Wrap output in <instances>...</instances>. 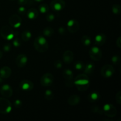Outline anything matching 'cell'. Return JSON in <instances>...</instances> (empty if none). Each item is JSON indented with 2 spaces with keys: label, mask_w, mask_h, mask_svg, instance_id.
I'll use <instances>...</instances> for the list:
<instances>
[{
  "label": "cell",
  "mask_w": 121,
  "mask_h": 121,
  "mask_svg": "<svg viewBox=\"0 0 121 121\" xmlns=\"http://www.w3.org/2000/svg\"><path fill=\"white\" fill-rule=\"evenodd\" d=\"M76 87L80 92L86 91L90 85L89 79L86 74H81L78 76L74 80Z\"/></svg>",
  "instance_id": "6da1fadb"
},
{
  "label": "cell",
  "mask_w": 121,
  "mask_h": 121,
  "mask_svg": "<svg viewBox=\"0 0 121 121\" xmlns=\"http://www.w3.org/2000/svg\"><path fill=\"white\" fill-rule=\"evenodd\" d=\"M34 47L39 53H44L48 50V44L44 37L39 35L34 40Z\"/></svg>",
  "instance_id": "7a4b0ae2"
},
{
  "label": "cell",
  "mask_w": 121,
  "mask_h": 121,
  "mask_svg": "<svg viewBox=\"0 0 121 121\" xmlns=\"http://www.w3.org/2000/svg\"><path fill=\"white\" fill-rule=\"evenodd\" d=\"M1 37L6 40H11L16 36L17 33L13 30V28L8 26H4L1 28L0 31Z\"/></svg>",
  "instance_id": "3957f363"
},
{
  "label": "cell",
  "mask_w": 121,
  "mask_h": 121,
  "mask_svg": "<svg viewBox=\"0 0 121 121\" xmlns=\"http://www.w3.org/2000/svg\"><path fill=\"white\" fill-rule=\"evenodd\" d=\"M12 110L11 103L5 98H0V113L8 114Z\"/></svg>",
  "instance_id": "277c9868"
},
{
  "label": "cell",
  "mask_w": 121,
  "mask_h": 121,
  "mask_svg": "<svg viewBox=\"0 0 121 121\" xmlns=\"http://www.w3.org/2000/svg\"><path fill=\"white\" fill-rule=\"evenodd\" d=\"M103 113L110 118H113L117 113V109L112 104H107L104 106L102 108Z\"/></svg>",
  "instance_id": "5b68a950"
},
{
  "label": "cell",
  "mask_w": 121,
  "mask_h": 121,
  "mask_svg": "<svg viewBox=\"0 0 121 121\" xmlns=\"http://www.w3.org/2000/svg\"><path fill=\"white\" fill-rule=\"evenodd\" d=\"M89 56L94 61H99L102 57V52L101 50L97 46H93L90 49Z\"/></svg>",
  "instance_id": "8992f818"
},
{
  "label": "cell",
  "mask_w": 121,
  "mask_h": 121,
  "mask_svg": "<svg viewBox=\"0 0 121 121\" xmlns=\"http://www.w3.org/2000/svg\"><path fill=\"white\" fill-rule=\"evenodd\" d=\"M115 69L113 66L111 65H105L102 67L100 70L101 75L105 78H109L113 75Z\"/></svg>",
  "instance_id": "52a82bcc"
},
{
  "label": "cell",
  "mask_w": 121,
  "mask_h": 121,
  "mask_svg": "<svg viewBox=\"0 0 121 121\" xmlns=\"http://www.w3.org/2000/svg\"><path fill=\"white\" fill-rule=\"evenodd\" d=\"M54 81V77L52 74L49 73H45L41 78L40 84L44 87H48L53 84Z\"/></svg>",
  "instance_id": "ba28073f"
},
{
  "label": "cell",
  "mask_w": 121,
  "mask_h": 121,
  "mask_svg": "<svg viewBox=\"0 0 121 121\" xmlns=\"http://www.w3.org/2000/svg\"><path fill=\"white\" fill-rule=\"evenodd\" d=\"M67 30L71 33H76L79 30L80 24L79 22L74 19L70 20L67 24Z\"/></svg>",
  "instance_id": "9c48e42d"
},
{
  "label": "cell",
  "mask_w": 121,
  "mask_h": 121,
  "mask_svg": "<svg viewBox=\"0 0 121 121\" xmlns=\"http://www.w3.org/2000/svg\"><path fill=\"white\" fill-rule=\"evenodd\" d=\"M65 7L63 0H53L50 2V8L54 11H60Z\"/></svg>",
  "instance_id": "30bf717a"
},
{
  "label": "cell",
  "mask_w": 121,
  "mask_h": 121,
  "mask_svg": "<svg viewBox=\"0 0 121 121\" xmlns=\"http://www.w3.org/2000/svg\"><path fill=\"white\" fill-rule=\"evenodd\" d=\"M9 23L14 28H19L22 24V20L17 14H14L9 18Z\"/></svg>",
  "instance_id": "8fae6325"
},
{
  "label": "cell",
  "mask_w": 121,
  "mask_h": 121,
  "mask_svg": "<svg viewBox=\"0 0 121 121\" xmlns=\"http://www.w3.org/2000/svg\"><path fill=\"white\" fill-rule=\"evenodd\" d=\"M0 93L1 95L4 98H10L13 94V91L9 85H4L0 89Z\"/></svg>",
  "instance_id": "7c38bea8"
},
{
  "label": "cell",
  "mask_w": 121,
  "mask_h": 121,
  "mask_svg": "<svg viewBox=\"0 0 121 121\" xmlns=\"http://www.w3.org/2000/svg\"><path fill=\"white\" fill-rule=\"evenodd\" d=\"M28 62V57L24 54H20L15 59V64L18 67H23Z\"/></svg>",
  "instance_id": "4fadbf2b"
},
{
  "label": "cell",
  "mask_w": 121,
  "mask_h": 121,
  "mask_svg": "<svg viewBox=\"0 0 121 121\" xmlns=\"http://www.w3.org/2000/svg\"><path fill=\"white\" fill-rule=\"evenodd\" d=\"M20 87L24 91H30L34 87V84L28 80H22L20 83Z\"/></svg>",
  "instance_id": "5bb4252c"
},
{
  "label": "cell",
  "mask_w": 121,
  "mask_h": 121,
  "mask_svg": "<svg viewBox=\"0 0 121 121\" xmlns=\"http://www.w3.org/2000/svg\"><path fill=\"white\" fill-rule=\"evenodd\" d=\"M74 54L70 50H66L63 55V60L66 64H70L73 61Z\"/></svg>",
  "instance_id": "9a60e30c"
},
{
  "label": "cell",
  "mask_w": 121,
  "mask_h": 121,
  "mask_svg": "<svg viewBox=\"0 0 121 121\" xmlns=\"http://www.w3.org/2000/svg\"><path fill=\"white\" fill-rule=\"evenodd\" d=\"M106 41V36L104 33H100L96 35L95 38V44L96 46H101L105 43Z\"/></svg>",
  "instance_id": "2e32d148"
},
{
  "label": "cell",
  "mask_w": 121,
  "mask_h": 121,
  "mask_svg": "<svg viewBox=\"0 0 121 121\" xmlns=\"http://www.w3.org/2000/svg\"><path fill=\"white\" fill-rule=\"evenodd\" d=\"M12 70L8 66H4L0 69V77L2 79H7L11 75Z\"/></svg>",
  "instance_id": "e0dca14e"
},
{
  "label": "cell",
  "mask_w": 121,
  "mask_h": 121,
  "mask_svg": "<svg viewBox=\"0 0 121 121\" xmlns=\"http://www.w3.org/2000/svg\"><path fill=\"white\" fill-rule=\"evenodd\" d=\"M80 102V98L76 95H73L69 98L67 102L71 106H76L78 105Z\"/></svg>",
  "instance_id": "ac0fdd59"
},
{
  "label": "cell",
  "mask_w": 121,
  "mask_h": 121,
  "mask_svg": "<svg viewBox=\"0 0 121 121\" xmlns=\"http://www.w3.org/2000/svg\"><path fill=\"white\" fill-rule=\"evenodd\" d=\"M26 14H27V17L30 20H35L38 17L39 12H38L37 9H36L35 8H31L27 11Z\"/></svg>",
  "instance_id": "d6986e66"
},
{
  "label": "cell",
  "mask_w": 121,
  "mask_h": 121,
  "mask_svg": "<svg viewBox=\"0 0 121 121\" xmlns=\"http://www.w3.org/2000/svg\"><path fill=\"white\" fill-rule=\"evenodd\" d=\"M100 98V95L98 92H92L88 95V100L91 102H96L98 101Z\"/></svg>",
  "instance_id": "ffe728a7"
},
{
  "label": "cell",
  "mask_w": 121,
  "mask_h": 121,
  "mask_svg": "<svg viewBox=\"0 0 121 121\" xmlns=\"http://www.w3.org/2000/svg\"><path fill=\"white\" fill-rule=\"evenodd\" d=\"M95 70V65L93 63H90L87 64L86 66V67H85V74H86V75H91L92 73L94 72Z\"/></svg>",
  "instance_id": "44dd1931"
},
{
  "label": "cell",
  "mask_w": 121,
  "mask_h": 121,
  "mask_svg": "<svg viewBox=\"0 0 121 121\" xmlns=\"http://www.w3.org/2000/svg\"><path fill=\"white\" fill-rule=\"evenodd\" d=\"M63 76L66 80H71L73 79V72L69 69H66L63 71Z\"/></svg>",
  "instance_id": "7402d4cb"
},
{
  "label": "cell",
  "mask_w": 121,
  "mask_h": 121,
  "mask_svg": "<svg viewBox=\"0 0 121 121\" xmlns=\"http://www.w3.org/2000/svg\"><path fill=\"white\" fill-rule=\"evenodd\" d=\"M31 33L28 30H24L21 34V39L24 41H29L31 38Z\"/></svg>",
  "instance_id": "603a6c76"
},
{
  "label": "cell",
  "mask_w": 121,
  "mask_h": 121,
  "mask_svg": "<svg viewBox=\"0 0 121 121\" xmlns=\"http://www.w3.org/2000/svg\"><path fill=\"white\" fill-rule=\"evenodd\" d=\"M43 34L44 36L47 37H50L54 34V30L50 27H46L43 31Z\"/></svg>",
  "instance_id": "cb8c5ba5"
},
{
  "label": "cell",
  "mask_w": 121,
  "mask_h": 121,
  "mask_svg": "<svg viewBox=\"0 0 121 121\" xmlns=\"http://www.w3.org/2000/svg\"><path fill=\"white\" fill-rule=\"evenodd\" d=\"M81 42L85 46H89L91 44V39L88 35H83L82 37Z\"/></svg>",
  "instance_id": "d4e9b609"
},
{
  "label": "cell",
  "mask_w": 121,
  "mask_h": 121,
  "mask_svg": "<svg viewBox=\"0 0 121 121\" xmlns=\"http://www.w3.org/2000/svg\"><path fill=\"white\" fill-rule=\"evenodd\" d=\"M39 11L42 14H46L49 11V7L46 4H41L39 7Z\"/></svg>",
  "instance_id": "484cf974"
},
{
  "label": "cell",
  "mask_w": 121,
  "mask_h": 121,
  "mask_svg": "<svg viewBox=\"0 0 121 121\" xmlns=\"http://www.w3.org/2000/svg\"><path fill=\"white\" fill-rule=\"evenodd\" d=\"M45 99L47 100H52L54 98V94L51 90H46L44 93Z\"/></svg>",
  "instance_id": "4316f807"
},
{
  "label": "cell",
  "mask_w": 121,
  "mask_h": 121,
  "mask_svg": "<svg viewBox=\"0 0 121 121\" xmlns=\"http://www.w3.org/2000/svg\"><path fill=\"white\" fill-rule=\"evenodd\" d=\"M74 67L77 70H83L85 69V64L82 61H78L74 63Z\"/></svg>",
  "instance_id": "83f0119b"
},
{
  "label": "cell",
  "mask_w": 121,
  "mask_h": 121,
  "mask_svg": "<svg viewBox=\"0 0 121 121\" xmlns=\"http://www.w3.org/2000/svg\"><path fill=\"white\" fill-rule=\"evenodd\" d=\"M112 10L113 14H116V15H119L121 14V6L118 4L113 5L112 7Z\"/></svg>",
  "instance_id": "f1b7e54d"
},
{
  "label": "cell",
  "mask_w": 121,
  "mask_h": 121,
  "mask_svg": "<svg viewBox=\"0 0 121 121\" xmlns=\"http://www.w3.org/2000/svg\"><path fill=\"white\" fill-rule=\"evenodd\" d=\"M92 111L93 113H98L99 115L103 114L102 109H100L99 106H93L92 107Z\"/></svg>",
  "instance_id": "f546056e"
},
{
  "label": "cell",
  "mask_w": 121,
  "mask_h": 121,
  "mask_svg": "<svg viewBox=\"0 0 121 121\" xmlns=\"http://www.w3.org/2000/svg\"><path fill=\"white\" fill-rule=\"evenodd\" d=\"M111 61H112V62L113 63V65H116V66H118V65L119 64V63H120L121 58L119 56L115 55L112 57V59H111Z\"/></svg>",
  "instance_id": "4dcf8cb0"
},
{
  "label": "cell",
  "mask_w": 121,
  "mask_h": 121,
  "mask_svg": "<svg viewBox=\"0 0 121 121\" xmlns=\"http://www.w3.org/2000/svg\"><path fill=\"white\" fill-rule=\"evenodd\" d=\"M13 44L14 45V47H19L21 46L22 44V41L21 39H20L18 37H15V39L13 40Z\"/></svg>",
  "instance_id": "1f68e13d"
},
{
  "label": "cell",
  "mask_w": 121,
  "mask_h": 121,
  "mask_svg": "<svg viewBox=\"0 0 121 121\" xmlns=\"http://www.w3.org/2000/svg\"><path fill=\"white\" fill-rule=\"evenodd\" d=\"M55 19V15L53 13H48L46 16V20L48 22H52Z\"/></svg>",
  "instance_id": "d6a6232c"
},
{
  "label": "cell",
  "mask_w": 121,
  "mask_h": 121,
  "mask_svg": "<svg viewBox=\"0 0 121 121\" xmlns=\"http://www.w3.org/2000/svg\"><path fill=\"white\" fill-rule=\"evenodd\" d=\"M14 105L17 108H20L22 106V102L21 100L17 99L14 102Z\"/></svg>",
  "instance_id": "836d02e7"
},
{
  "label": "cell",
  "mask_w": 121,
  "mask_h": 121,
  "mask_svg": "<svg viewBox=\"0 0 121 121\" xmlns=\"http://www.w3.org/2000/svg\"><path fill=\"white\" fill-rule=\"evenodd\" d=\"M115 99L117 102L118 103L119 105L121 104V91H118L116 94Z\"/></svg>",
  "instance_id": "e575fe53"
},
{
  "label": "cell",
  "mask_w": 121,
  "mask_h": 121,
  "mask_svg": "<svg viewBox=\"0 0 121 121\" xmlns=\"http://www.w3.org/2000/svg\"><path fill=\"white\" fill-rule=\"evenodd\" d=\"M54 67H55L56 69H61V67H62V63H61V60H56L55 62H54Z\"/></svg>",
  "instance_id": "d590c367"
},
{
  "label": "cell",
  "mask_w": 121,
  "mask_h": 121,
  "mask_svg": "<svg viewBox=\"0 0 121 121\" xmlns=\"http://www.w3.org/2000/svg\"><path fill=\"white\" fill-rule=\"evenodd\" d=\"M3 50L5 52H9L11 49V46L9 43H7L3 46Z\"/></svg>",
  "instance_id": "8d00e7d4"
},
{
  "label": "cell",
  "mask_w": 121,
  "mask_h": 121,
  "mask_svg": "<svg viewBox=\"0 0 121 121\" xmlns=\"http://www.w3.org/2000/svg\"><path fill=\"white\" fill-rule=\"evenodd\" d=\"M18 13L20 14V15H25V14H26V13H27V12H26V8H24L23 6L20 7V8H18Z\"/></svg>",
  "instance_id": "74e56055"
},
{
  "label": "cell",
  "mask_w": 121,
  "mask_h": 121,
  "mask_svg": "<svg viewBox=\"0 0 121 121\" xmlns=\"http://www.w3.org/2000/svg\"><path fill=\"white\" fill-rule=\"evenodd\" d=\"M74 81H73V79H71V80H66V86H67L69 87H72L74 86Z\"/></svg>",
  "instance_id": "f35d334b"
},
{
  "label": "cell",
  "mask_w": 121,
  "mask_h": 121,
  "mask_svg": "<svg viewBox=\"0 0 121 121\" xmlns=\"http://www.w3.org/2000/svg\"><path fill=\"white\" fill-rule=\"evenodd\" d=\"M28 2V0H18V3L20 5L24 6L27 4Z\"/></svg>",
  "instance_id": "ab89813d"
},
{
  "label": "cell",
  "mask_w": 121,
  "mask_h": 121,
  "mask_svg": "<svg viewBox=\"0 0 121 121\" xmlns=\"http://www.w3.org/2000/svg\"><path fill=\"white\" fill-rule=\"evenodd\" d=\"M116 45H117V46L119 48H121V36H119V37L117 39V41H116Z\"/></svg>",
  "instance_id": "60d3db41"
},
{
  "label": "cell",
  "mask_w": 121,
  "mask_h": 121,
  "mask_svg": "<svg viewBox=\"0 0 121 121\" xmlns=\"http://www.w3.org/2000/svg\"><path fill=\"white\" fill-rule=\"evenodd\" d=\"M58 31H59V34H60L61 35H63V34H65L66 33V30H65V28L64 27H61L60 28H59Z\"/></svg>",
  "instance_id": "b9f144b4"
},
{
  "label": "cell",
  "mask_w": 121,
  "mask_h": 121,
  "mask_svg": "<svg viewBox=\"0 0 121 121\" xmlns=\"http://www.w3.org/2000/svg\"><path fill=\"white\" fill-rule=\"evenodd\" d=\"M35 2H43V1H44V0H34Z\"/></svg>",
  "instance_id": "7bdbcfd3"
},
{
  "label": "cell",
  "mask_w": 121,
  "mask_h": 121,
  "mask_svg": "<svg viewBox=\"0 0 121 121\" xmlns=\"http://www.w3.org/2000/svg\"><path fill=\"white\" fill-rule=\"evenodd\" d=\"M2 56H3V54H2V52L0 50V59L2 57Z\"/></svg>",
  "instance_id": "ee69618b"
},
{
  "label": "cell",
  "mask_w": 121,
  "mask_h": 121,
  "mask_svg": "<svg viewBox=\"0 0 121 121\" xmlns=\"http://www.w3.org/2000/svg\"><path fill=\"white\" fill-rule=\"evenodd\" d=\"M3 79H2V78H1V77H0V84H1L2 82H3V81H4Z\"/></svg>",
  "instance_id": "f6af8a7d"
},
{
  "label": "cell",
  "mask_w": 121,
  "mask_h": 121,
  "mask_svg": "<svg viewBox=\"0 0 121 121\" xmlns=\"http://www.w3.org/2000/svg\"><path fill=\"white\" fill-rule=\"evenodd\" d=\"M10 1H14V0H10Z\"/></svg>",
  "instance_id": "bcb514c9"
}]
</instances>
